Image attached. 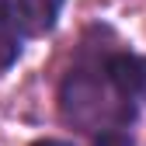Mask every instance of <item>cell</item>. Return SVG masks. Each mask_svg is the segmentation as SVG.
Wrapping results in <instances>:
<instances>
[{
  "instance_id": "cell-1",
  "label": "cell",
  "mask_w": 146,
  "mask_h": 146,
  "mask_svg": "<svg viewBox=\"0 0 146 146\" xmlns=\"http://www.w3.org/2000/svg\"><path fill=\"white\" fill-rule=\"evenodd\" d=\"M104 59V56H101ZM98 63H77L59 84V118L80 132H101L136 122V104L122 101Z\"/></svg>"
},
{
  "instance_id": "cell-2",
  "label": "cell",
  "mask_w": 146,
  "mask_h": 146,
  "mask_svg": "<svg viewBox=\"0 0 146 146\" xmlns=\"http://www.w3.org/2000/svg\"><path fill=\"white\" fill-rule=\"evenodd\" d=\"M101 70L111 90L122 101H139V80H143V56H132V52H108L101 59Z\"/></svg>"
},
{
  "instance_id": "cell-3",
  "label": "cell",
  "mask_w": 146,
  "mask_h": 146,
  "mask_svg": "<svg viewBox=\"0 0 146 146\" xmlns=\"http://www.w3.org/2000/svg\"><path fill=\"white\" fill-rule=\"evenodd\" d=\"M14 14L21 21L28 38H38V35H49L59 25V14L66 7V0H11Z\"/></svg>"
},
{
  "instance_id": "cell-4",
  "label": "cell",
  "mask_w": 146,
  "mask_h": 146,
  "mask_svg": "<svg viewBox=\"0 0 146 146\" xmlns=\"http://www.w3.org/2000/svg\"><path fill=\"white\" fill-rule=\"evenodd\" d=\"M25 42H28V35H25L21 21H17V14H14V4L0 0V73H7L21 59Z\"/></svg>"
},
{
  "instance_id": "cell-5",
  "label": "cell",
  "mask_w": 146,
  "mask_h": 146,
  "mask_svg": "<svg viewBox=\"0 0 146 146\" xmlns=\"http://www.w3.org/2000/svg\"><path fill=\"white\" fill-rule=\"evenodd\" d=\"M90 146H136V139L125 132V129L111 125V129H101V132H94V143H90Z\"/></svg>"
},
{
  "instance_id": "cell-6",
  "label": "cell",
  "mask_w": 146,
  "mask_h": 146,
  "mask_svg": "<svg viewBox=\"0 0 146 146\" xmlns=\"http://www.w3.org/2000/svg\"><path fill=\"white\" fill-rule=\"evenodd\" d=\"M31 146H73L70 139H35Z\"/></svg>"
},
{
  "instance_id": "cell-7",
  "label": "cell",
  "mask_w": 146,
  "mask_h": 146,
  "mask_svg": "<svg viewBox=\"0 0 146 146\" xmlns=\"http://www.w3.org/2000/svg\"><path fill=\"white\" fill-rule=\"evenodd\" d=\"M139 98L146 101V56H143V80H139Z\"/></svg>"
}]
</instances>
